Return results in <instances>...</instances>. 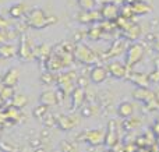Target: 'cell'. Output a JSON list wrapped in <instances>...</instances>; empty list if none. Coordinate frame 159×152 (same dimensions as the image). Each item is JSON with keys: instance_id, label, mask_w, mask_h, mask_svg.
<instances>
[{"instance_id": "cell-1", "label": "cell", "mask_w": 159, "mask_h": 152, "mask_svg": "<svg viewBox=\"0 0 159 152\" xmlns=\"http://www.w3.org/2000/svg\"><path fill=\"white\" fill-rule=\"evenodd\" d=\"M56 18H50L45 14V11L39 10V8H35L30 13V17H28V24L31 25L35 29H42V28L49 27L52 22H55Z\"/></svg>"}, {"instance_id": "cell-2", "label": "cell", "mask_w": 159, "mask_h": 152, "mask_svg": "<svg viewBox=\"0 0 159 152\" xmlns=\"http://www.w3.org/2000/svg\"><path fill=\"white\" fill-rule=\"evenodd\" d=\"M74 59L82 64H95L98 63V56L84 43H77L74 46Z\"/></svg>"}, {"instance_id": "cell-3", "label": "cell", "mask_w": 159, "mask_h": 152, "mask_svg": "<svg viewBox=\"0 0 159 152\" xmlns=\"http://www.w3.org/2000/svg\"><path fill=\"white\" fill-rule=\"evenodd\" d=\"M56 83H57V87L60 89H63L66 92V95H71V92L74 91L75 83H77V75L73 71L70 73H61L56 77Z\"/></svg>"}, {"instance_id": "cell-4", "label": "cell", "mask_w": 159, "mask_h": 152, "mask_svg": "<svg viewBox=\"0 0 159 152\" xmlns=\"http://www.w3.org/2000/svg\"><path fill=\"white\" fill-rule=\"evenodd\" d=\"M105 137H106V131H103L102 128H93V130H88L81 134L82 141L91 147H99L105 144Z\"/></svg>"}, {"instance_id": "cell-5", "label": "cell", "mask_w": 159, "mask_h": 152, "mask_svg": "<svg viewBox=\"0 0 159 152\" xmlns=\"http://www.w3.org/2000/svg\"><path fill=\"white\" fill-rule=\"evenodd\" d=\"M144 57V47L140 43H133L126 50V64L129 69L134 67Z\"/></svg>"}, {"instance_id": "cell-6", "label": "cell", "mask_w": 159, "mask_h": 152, "mask_svg": "<svg viewBox=\"0 0 159 152\" xmlns=\"http://www.w3.org/2000/svg\"><path fill=\"white\" fill-rule=\"evenodd\" d=\"M17 55H18V57L24 61H27V60H30V59L34 57V47L31 46V42L28 41L27 35H22L21 39H20Z\"/></svg>"}, {"instance_id": "cell-7", "label": "cell", "mask_w": 159, "mask_h": 152, "mask_svg": "<svg viewBox=\"0 0 159 152\" xmlns=\"http://www.w3.org/2000/svg\"><path fill=\"white\" fill-rule=\"evenodd\" d=\"M109 70V74L113 78H117V80H123L129 75V67L126 63H120V61H112L107 66Z\"/></svg>"}, {"instance_id": "cell-8", "label": "cell", "mask_w": 159, "mask_h": 152, "mask_svg": "<svg viewBox=\"0 0 159 152\" xmlns=\"http://www.w3.org/2000/svg\"><path fill=\"white\" fill-rule=\"evenodd\" d=\"M80 124V120L73 114H61L57 117V127L61 131H70Z\"/></svg>"}, {"instance_id": "cell-9", "label": "cell", "mask_w": 159, "mask_h": 152, "mask_svg": "<svg viewBox=\"0 0 159 152\" xmlns=\"http://www.w3.org/2000/svg\"><path fill=\"white\" fill-rule=\"evenodd\" d=\"M119 142V134H117V128H116V122L110 120L107 124V130H106V137H105V145L107 148H115Z\"/></svg>"}, {"instance_id": "cell-10", "label": "cell", "mask_w": 159, "mask_h": 152, "mask_svg": "<svg viewBox=\"0 0 159 152\" xmlns=\"http://www.w3.org/2000/svg\"><path fill=\"white\" fill-rule=\"evenodd\" d=\"M109 70L107 67H103V66H95L92 67V70L89 71V80L92 81L93 84H102L107 80L109 77Z\"/></svg>"}, {"instance_id": "cell-11", "label": "cell", "mask_w": 159, "mask_h": 152, "mask_svg": "<svg viewBox=\"0 0 159 152\" xmlns=\"http://www.w3.org/2000/svg\"><path fill=\"white\" fill-rule=\"evenodd\" d=\"M71 98V109L73 110H77V109H81L84 106V101L87 98V94H85V88H81V87H75L74 91L70 95Z\"/></svg>"}, {"instance_id": "cell-12", "label": "cell", "mask_w": 159, "mask_h": 152, "mask_svg": "<svg viewBox=\"0 0 159 152\" xmlns=\"http://www.w3.org/2000/svg\"><path fill=\"white\" fill-rule=\"evenodd\" d=\"M133 98L135 101H140V102L149 103L151 101L155 99V94L152 91H149L148 87H137L133 91Z\"/></svg>"}, {"instance_id": "cell-13", "label": "cell", "mask_w": 159, "mask_h": 152, "mask_svg": "<svg viewBox=\"0 0 159 152\" xmlns=\"http://www.w3.org/2000/svg\"><path fill=\"white\" fill-rule=\"evenodd\" d=\"M18 81H20V70L16 69V67L8 69L2 78L3 85H8V87H16L18 84Z\"/></svg>"}, {"instance_id": "cell-14", "label": "cell", "mask_w": 159, "mask_h": 152, "mask_svg": "<svg viewBox=\"0 0 159 152\" xmlns=\"http://www.w3.org/2000/svg\"><path fill=\"white\" fill-rule=\"evenodd\" d=\"M45 63H46V69L49 70V71H52V73H56V71H59V70L64 69L63 61H61L60 56L56 55V53H52V55L48 57V60L45 61Z\"/></svg>"}, {"instance_id": "cell-15", "label": "cell", "mask_w": 159, "mask_h": 152, "mask_svg": "<svg viewBox=\"0 0 159 152\" xmlns=\"http://www.w3.org/2000/svg\"><path fill=\"white\" fill-rule=\"evenodd\" d=\"M39 103L46 105V106H49V108L50 106L59 105L56 92L55 91H43V92H41V95H39Z\"/></svg>"}, {"instance_id": "cell-16", "label": "cell", "mask_w": 159, "mask_h": 152, "mask_svg": "<svg viewBox=\"0 0 159 152\" xmlns=\"http://www.w3.org/2000/svg\"><path fill=\"white\" fill-rule=\"evenodd\" d=\"M101 13H102V17H103L105 20L112 21V20H116L119 17V8H117V6L113 4V3H106V4L103 6Z\"/></svg>"}, {"instance_id": "cell-17", "label": "cell", "mask_w": 159, "mask_h": 152, "mask_svg": "<svg viewBox=\"0 0 159 152\" xmlns=\"http://www.w3.org/2000/svg\"><path fill=\"white\" fill-rule=\"evenodd\" d=\"M101 17H102V13H99V11L85 10L80 14L78 21L82 22V24H88V22H93V21H96V20H99Z\"/></svg>"}, {"instance_id": "cell-18", "label": "cell", "mask_w": 159, "mask_h": 152, "mask_svg": "<svg viewBox=\"0 0 159 152\" xmlns=\"http://www.w3.org/2000/svg\"><path fill=\"white\" fill-rule=\"evenodd\" d=\"M123 50H127L126 49V43H124L123 39H117V41H115V43L112 45V47L106 52L105 57H116V56L121 55Z\"/></svg>"}, {"instance_id": "cell-19", "label": "cell", "mask_w": 159, "mask_h": 152, "mask_svg": "<svg viewBox=\"0 0 159 152\" xmlns=\"http://www.w3.org/2000/svg\"><path fill=\"white\" fill-rule=\"evenodd\" d=\"M50 55H52L50 46L46 43L41 45V46H38V47H34V57H36L39 61H46Z\"/></svg>"}, {"instance_id": "cell-20", "label": "cell", "mask_w": 159, "mask_h": 152, "mask_svg": "<svg viewBox=\"0 0 159 152\" xmlns=\"http://www.w3.org/2000/svg\"><path fill=\"white\" fill-rule=\"evenodd\" d=\"M134 105L131 102H121L120 105L117 106V113L120 117L123 119H129V117H133L134 114Z\"/></svg>"}, {"instance_id": "cell-21", "label": "cell", "mask_w": 159, "mask_h": 152, "mask_svg": "<svg viewBox=\"0 0 159 152\" xmlns=\"http://www.w3.org/2000/svg\"><path fill=\"white\" fill-rule=\"evenodd\" d=\"M130 6H131L133 13L137 14V16H143V14H147L151 11V7H149L145 2H141V0H137V2H134Z\"/></svg>"}, {"instance_id": "cell-22", "label": "cell", "mask_w": 159, "mask_h": 152, "mask_svg": "<svg viewBox=\"0 0 159 152\" xmlns=\"http://www.w3.org/2000/svg\"><path fill=\"white\" fill-rule=\"evenodd\" d=\"M129 78L137 87H148L149 83H151V81H149V75H147V74H137V73H133Z\"/></svg>"}, {"instance_id": "cell-23", "label": "cell", "mask_w": 159, "mask_h": 152, "mask_svg": "<svg viewBox=\"0 0 159 152\" xmlns=\"http://www.w3.org/2000/svg\"><path fill=\"white\" fill-rule=\"evenodd\" d=\"M141 34V29L138 25H133V24H129L126 28H124V36L127 39H137Z\"/></svg>"}, {"instance_id": "cell-24", "label": "cell", "mask_w": 159, "mask_h": 152, "mask_svg": "<svg viewBox=\"0 0 159 152\" xmlns=\"http://www.w3.org/2000/svg\"><path fill=\"white\" fill-rule=\"evenodd\" d=\"M27 103H28V98L24 94H16L11 98V106H14L17 109H22L24 106H27Z\"/></svg>"}, {"instance_id": "cell-25", "label": "cell", "mask_w": 159, "mask_h": 152, "mask_svg": "<svg viewBox=\"0 0 159 152\" xmlns=\"http://www.w3.org/2000/svg\"><path fill=\"white\" fill-rule=\"evenodd\" d=\"M17 52H18V50H17L13 45L4 43V45H2V46H0V56H2V57H6V59H7V57H13V56L17 55Z\"/></svg>"}, {"instance_id": "cell-26", "label": "cell", "mask_w": 159, "mask_h": 152, "mask_svg": "<svg viewBox=\"0 0 159 152\" xmlns=\"http://www.w3.org/2000/svg\"><path fill=\"white\" fill-rule=\"evenodd\" d=\"M24 13H25V6L22 4V3L11 6L10 10H8V14H10V17H13V18H20V17L24 16Z\"/></svg>"}, {"instance_id": "cell-27", "label": "cell", "mask_w": 159, "mask_h": 152, "mask_svg": "<svg viewBox=\"0 0 159 152\" xmlns=\"http://www.w3.org/2000/svg\"><path fill=\"white\" fill-rule=\"evenodd\" d=\"M48 112H49V106L39 103V106L34 108L32 114H34V117H35V119H43V117L48 114Z\"/></svg>"}, {"instance_id": "cell-28", "label": "cell", "mask_w": 159, "mask_h": 152, "mask_svg": "<svg viewBox=\"0 0 159 152\" xmlns=\"http://www.w3.org/2000/svg\"><path fill=\"white\" fill-rule=\"evenodd\" d=\"M14 87H8V85H3L0 89V96L3 101H11V98L14 96Z\"/></svg>"}, {"instance_id": "cell-29", "label": "cell", "mask_w": 159, "mask_h": 152, "mask_svg": "<svg viewBox=\"0 0 159 152\" xmlns=\"http://www.w3.org/2000/svg\"><path fill=\"white\" fill-rule=\"evenodd\" d=\"M80 113H81V117L89 119V117H92L93 114L96 113V109L93 105H84L81 109H80Z\"/></svg>"}, {"instance_id": "cell-30", "label": "cell", "mask_w": 159, "mask_h": 152, "mask_svg": "<svg viewBox=\"0 0 159 152\" xmlns=\"http://www.w3.org/2000/svg\"><path fill=\"white\" fill-rule=\"evenodd\" d=\"M55 80H56V77L53 75L52 71H49V70H46L45 73H42V75H41V81H42V84H45V85H50V84H53Z\"/></svg>"}, {"instance_id": "cell-31", "label": "cell", "mask_w": 159, "mask_h": 152, "mask_svg": "<svg viewBox=\"0 0 159 152\" xmlns=\"http://www.w3.org/2000/svg\"><path fill=\"white\" fill-rule=\"evenodd\" d=\"M140 120L138 119H134V117H129V119H124V123H123V127L126 130H133L137 126H140Z\"/></svg>"}, {"instance_id": "cell-32", "label": "cell", "mask_w": 159, "mask_h": 152, "mask_svg": "<svg viewBox=\"0 0 159 152\" xmlns=\"http://www.w3.org/2000/svg\"><path fill=\"white\" fill-rule=\"evenodd\" d=\"M149 81L151 83H159V59H157L155 60V69H154V71L152 73H149Z\"/></svg>"}, {"instance_id": "cell-33", "label": "cell", "mask_w": 159, "mask_h": 152, "mask_svg": "<svg viewBox=\"0 0 159 152\" xmlns=\"http://www.w3.org/2000/svg\"><path fill=\"white\" fill-rule=\"evenodd\" d=\"M78 3L84 10H93L95 7V0H78Z\"/></svg>"}, {"instance_id": "cell-34", "label": "cell", "mask_w": 159, "mask_h": 152, "mask_svg": "<svg viewBox=\"0 0 159 152\" xmlns=\"http://www.w3.org/2000/svg\"><path fill=\"white\" fill-rule=\"evenodd\" d=\"M55 116H52V114H46V116L43 117V124L46 126V127H52L53 124H57V119H53Z\"/></svg>"}, {"instance_id": "cell-35", "label": "cell", "mask_w": 159, "mask_h": 152, "mask_svg": "<svg viewBox=\"0 0 159 152\" xmlns=\"http://www.w3.org/2000/svg\"><path fill=\"white\" fill-rule=\"evenodd\" d=\"M61 148H63V152H74V147L71 144H69L67 141H63L61 142Z\"/></svg>"}, {"instance_id": "cell-36", "label": "cell", "mask_w": 159, "mask_h": 152, "mask_svg": "<svg viewBox=\"0 0 159 152\" xmlns=\"http://www.w3.org/2000/svg\"><path fill=\"white\" fill-rule=\"evenodd\" d=\"M87 83H88V80L84 77V75H81V77H77V84H78L77 87H81V88H85V87H87Z\"/></svg>"}, {"instance_id": "cell-37", "label": "cell", "mask_w": 159, "mask_h": 152, "mask_svg": "<svg viewBox=\"0 0 159 152\" xmlns=\"http://www.w3.org/2000/svg\"><path fill=\"white\" fill-rule=\"evenodd\" d=\"M99 32H101V28H92V29L89 31V38H92V39H96L99 36Z\"/></svg>"}, {"instance_id": "cell-38", "label": "cell", "mask_w": 159, "mask_h": 152, "mask_svg": "<svg viewBox=\"0 0 159 152\" xmlns=\"http://www.w3.org/2000/svg\"><path fill=\"white\" fill-rule=\"evenodd\" d=\"M42 145V141L39 138H32L30 141V147H34V148H38V147H41Z\"/></svg>"}, {"instance_id": "cell-39", "label": "cell", "mask_w": 159, "mask_h": 152, "mask_svg": "<svg viewBox=\"0 0 159 152\" xmlns=\"http://www.w3.org/2000/svg\"><path fill=\"white\" fill-rule=\"evenodd\" d=\"M154 50L159 53V36H157V39H155V42H154Z\"/></svg>"}, {"instance_id": "cell-40", "label": "cell", "mask_w": 159, "mask_h": 152, "mask_svg": "<svg viewBox=\"0 0 159 152\" xmlns=\"http://www.w3.org/2000/svg\"><path fill=\"white\" fill-rule=\"evenodd\" d=\"M152 131H154L157 136H159V122H157V123L154 124V128H152Z\"/></svg>"}, {"instance_id": "cell-41", "label": "cell", "mask_w": 159, "mask_h": 152, "mask_svg": "<svg viewBox=\"0 0 159 152\" xmlns=\"http://www.w3.org/2000/svg\"><path fill=\"white\" fill-rule=\"evenodd\" d=\"M6 25H7V21H6V20L3 18V17H0V29H3V28H4Z\"/></svg>"}, {"instance_id": "cell-42", "label": "cell", "mask_w": 159, "mask_h": 152, "mask_svg": "<svg viewBox=\"0 0 159 152\" xmlns=\"http://www.w3.org/2000/svg\"><path fill=\"white\" fill-rule=\"evenodd\" d=\"M144 140H145V138H144V137H140V138H138V145H145V141H144Z\"/></svg>"}, {"instance_id": "cell-43", "label": "cell", "mask_w": 159, "mask_h": 152, "mask_svg": "<svg viewBox=\"0 0 159 152\" xmlns=\"http://www.w3.org/2000/svg\"><path fill=\"white\" fill-rule=\"evenodd\" d=\"M34 152H46V150H45V148H41V147H38V148H36V150L34 151Z\"/></svg>"}, {"instance_id": "cell-44", "label": "cell", "mask_w": 159, "mask_h": 152, "mask_svg": "<svg viewBox=\"0 0 159 152\" xmlns=\"http://www.w3.org/2000/svg\"><path fill=\"white\" fill-rule=\"evenodd\" d=\"M103 152H115V151H112V148H107V150L103 151Z\"/></svg>"}, {"instance_id": "cell-45", "label": "cell", "mask_w": 159, "mask_h": 152, "mask_svg": "<svg viewBox=\"0 0 159 152\" xmlns=\"http://www.w3.org/2000/svg\"><path fill=\"white\" fill-rule=\"evenodd\" d=\"M141 2H148V0H141Z\"/></svg>"}, {"instance_id": "cell-46", "label": "cell", "mask_w": 159, "mask_h": 152, "mask_svg": "<svg viewBox=\"0 0 159 152\" xmlns=\"http://www.w3.org/2000/svg\"><path fill=\"white\" fill-rule=\"evenodd\" d=\"M0 63H2V56H0Z\"/></svg>"}]
</instances>
